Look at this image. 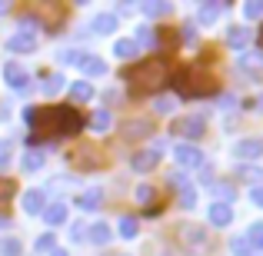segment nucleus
Here are the masks:
<instances>
[{"instance_id": "obj_1", "label": "nucleus", "mask_w": 263, "mask_h": 256, "mask_svg": "<svg viewBox=\"0 0 263 256\" xmlns=\"http://www.w3.org/2000/svg\"><path fill=\"white\" fill-rule=\"evenodd\" d=\"M24 120L33 127V136L30 143H37L40 136H53V140H60V136H73L80 133V127H84V116L77 113V107H27Z\"/></svg>"}, {"instance_id": "obj_2", "label": "nucleus", "mask_w": 263, "mask_h": 256, "mask_svg": "<svg viewBox=\"0 0 263 256\" xmlns=\"http://www.w3.org/2000/svg\"><path fill=\"white\" fill-rule=\"evenodd\" d=\"M170 77V60L167 57H147L140 64H134L130 70H123V80H127L130 93L134 96H143V93H154L167 84Z\"/></svg>"}, {"instance_id": "obj_3", "label": "nucleus", "mask_w": 263, "mask_h": 256, "mask_svg": "<svg viewBox=\"0 0 263 256\" xmlns=\"http://www.w3.org/2000/svg\"><path fill=\"white\" fill-rule=\"evenodd\" d=\"M174 90L180 96H186V100H193V96H206L217 90L213 84V77L203 70V64H190V67H180L177 77H174Z\"/></svg>"}, {"instance_id": "obj_4", "label": "nucleus", "mask_w": 263, "mask_h": 256, "mask_svg": "<svg viewBox=\"0 0 263 256\" xmlns=\"http://www.w3.org/2000/svg\"><path fill=\"white\" fill-rule=\"evenodd\" d=\"M177 240H180V246H183L186 253H203L206 246H210L206 226H200V223H180L177 226Z\"/></svg>"}, {"instance_id": "obj_5", "label": "nucleus", "mask_w": 263, "mask_h": 256, "mask_svg": "<svg viewBox=\"0 0 263 256\" xmlns=\"http://www.w3.org/2000/svg\"><path fill=\"white\" fill-rule=\"evenodd\" d=\"M70 160H73V167H80V170H97V167H103V153L93 147V143H80V147L70 153Z\"/></svg>"}, {"instance_id": "obj_6", "label": "nucleus", "mask_w": 263, "mask_h": 256, "mask_svg": "<svg viewBox=\"0 0 263 256\" xmlns=\"http://www.w3.org/2000/svg\"><path fill=\"white\" fill-rule=\"evenodd\" d=\"M174 133L183 140H200L206 133V120L203 116H180V120H174Z\"/></svg>"}, {"instance_id": "obj_7", "label": "nucleus", "mask_w": 263, "mask_h": 256, "mask_svg": "<svg viewBox=\"0 0 263 256\" xmlns=\"http://www.w3.org/2000/svg\"><path fill=\"white\" fill-rule=\"evenodd\" d=\"M170 183H174L177 196H180V206L183 210H193L197 206V190H193V183L183 176V173H170Z\"/></svg>"}, {"instance_id": "obj_8", "label": "nucleus", "mask_w": 263, "mask_h": 256, "mask_svg": "<svg viewBox=\"0 0 263 256\" xmlns=\"http://www.w3.org/2000/svg\"><path fill=\"white\" fill-rule=\"evenodd\" d=\"M233 156H237V160H243V163L260 160V156H263V140H257V136L237 140V143H233Z\"/></svg>"}, {"instance_id": "obj_9", "label": "nucleus", "mask_w": 263, "mask_h": 256, "mask_svg": "<svg viewBox=\"0 0 263 256\" xmlns=\"http://www.w3.org/2000/svg\"><path fill=\"white\" fill-rule=\"evenodd\" d=\"M7 50H10V53H33V50H37V33L17 30L10 40H7Z\"/></svg>"}, {"instance_id": "obj_10", "label": "nucleus", "mask_w": 263, "mask_h": 256, "mask_svg": "<svg viewBox=\"0 0 263 256\" xmlns=\"http://www.w3.org/2000/svg\"><path fill=\"white\" fill-rule=\"evenodd\" d=\"M174 156H177L180 167H186V170H193V167H200V163H203V153H200L193 143H177Z\"/></svg>"}, {"instance_id": "obj_11", "label": "nucleus", "mask_w": 263, "mask_h": 256, "mask_svg": "<svg viewBox=\"0 0 263 256\" xmlns=\"http://www.w3.org/2000/svg\"><path fill=\"white\" fill-rule=\"evenodd\" d=\"M4 77H7V84H10L13 90H20V93H27V90H30V77H27V73L20 70V64H17V60L4 64Z\"/></svg>"}, {"instance_id": "obj_12", "label": "nucleus", "mask_w": 263, "mask_h": 256, "mask_svg": "<svg viewBox=\"0 0 263 256\" xmlns=\"http://www.w3.org/2000/svg\"><path fill=\"white\" fill-rule=\"evenodd\" d=\"M157 160H160V147H154V150H140V153L130 156V167H134L137 173H147V170H154V167H157Z\"/></svg>"}, {"instance_id": "obj_13", "label": "nucleus", "mask_w": 263, "mask_h": 256, "mask_svg": "<svg viewBox=\"0 0 263 256\" xmlns=\"http://www.w3.org/2000/svg\"><path fill=\"white\" fill-rule=\"evenodd\" d=\"M150 133H154V120H147V116L123 123V136L127 140H140V136H150Z\"/></svg>"}, {"instance_id": "obj_14", "label": "nucleus", "mask_w": 263, "mask_h": 256, "mask_svg": "<svg viewBox=\"0 0 263 256\" xmlns=\"http://www.w3.org/2000/svg\"><path fill=\"white\" fill-rule=\"evenodd\" d=\"M206 216H210L213 226H230L233 223V206L230 203H213L210 210H206Z\"/></svg>"}, {"instance_id": "obj_15", "label": "nucleus", "mask_w": 263, "mask_h": 256, "mask_svg": "<svg viewBox=\"0 0 263 256\" xmlns=\"http://www.w3.org/2000/svg\"><path fill=\"white\" fill-rule=\"evenodd\" d=\"M24 210H27V213H33V216H37V213H44V210H47V196H44L40 190L24 193Z\"/></svg>"}, {"instance_id": "obj_16", "label": "nucleus", "mask_w": 263, "mask_h": 256, "mask_svg": "<svg viewBox=\"0 0 263 256\" xmlns=\"http://www.w3.org/2000/svg\"><path fill=\"white\" fill-rule=\"evenodd\" d=\"M250 27H230V30H227V44L230 47H237V50H243L247 44H250Z\"/></svg>"}, {"instance_id": "obj_17", "label": "nucleus", "mask_w": 263, "mask_h": 256, "mask_svg": "<svg viewBox=\"0 0 263 256\" xmlns=\"http://www.w3.org/2000/svg\"><path fill=\"white\" fill-rule=\"evenodd\" d=\"M143 13H147L150 20L170 17V13H174V4H167V0H147V4H143Z\"/></svg>"}, {"instance_id": "obj_18", "label": "nucleus", "mask_w": 263, "mask_h": 256, "mask_svg": "<svg viewBox=\"0 0 263 256\" xmlns=\"http://www.w3.org/2000/svg\"><path fill=\"white\" fill-rule=\"evenodd\" d=\"M70 100H73V103H87V100H93V87H90L87 80H77V84L70 87Z\"/></svg>"}, {"instance_id": "obj_19", "label": "nucleus", "mask_w": 263, "mask_h": 256, "mask_svg": "<svg viewBox=\"0 0 263 256\" xmlns=\"http://www.w3.org/2000/svg\"><path fill=\"white\" fill-rule=\"evenodd\" d=\"M80 67H84L87 77H103V73H107V64H103L100 57H84V60H80Z\"/></svg>"}, {"instance_id": "obj_20", "label": "nucleus", "mask_w": 263, "mask_h": 256, "mask_svg": "<svg viewBox=\"0 0 263 256\" xmlns=\"http://www.w3.org/2000/svg\"><path fill=\"white\" fill-rule=\"evenodd\" d=\"M87 237H90V243L103 246V243H110V226H107V223H93V226L87 230Z\"/></svg>"}, {"instance_id": "obj_21", "label": "nucleus", "mask_w": 263, "mask_h": 256, "mask_svg": "<svg viewBox=\"0 0 263 256\" xmlns=\"http://www.w3.org/2000/svg\"><path fill=\"white\" fill-rule=\"evenodd\" d=\"M44 216H47V223H50V226H60V223L67 220V206H64V203H50V206L44 210Z\"/></svg>"}, {"instance_id": "obj_22", "label": "nucleus", "mask_w": 263, "mask_h": 256, "mask_svg": "<svg viewBox=\"0 0 263 256\" xmlns=\"http://www.w3.org/2000/svg\"><path fill=\"white\" fill-rule=\"evenodd\" d=\"M137 50H140V47H137L134 40H117V44H114V53H117L120 60H130V57H137Z\"/></svg>"}, {"instance_id": "obj_23", "label": "nucleus", "mask_w": 263, "mask_h": 256, "mask_svg": "<svg viewBox=\"0 0 263 256\" xmlns=\"http://www.w3.org/2000/svg\"><path fill=\"white\" fill-rule=\"evenodd\" d=\"M114 27H117V17H114V13H97V17H93V30L97 33H110Z\"/></svg>"}, {"instance_id": "obj_24", "label": "nucleus", "mask_w": 263, "mask_h": 256, "mask_svg": "<svg viewBox=\"0 0 263 256\" xmlns=\"http://www.w3.org/2000/svg\"><path fill=\"white\" fill-rule=\"evenodd\" d=\"M237 180H247V183L260 186V183H263V170H260V167H240V170H237Z\"/></svg>"}, {"instance_id": "obj_25", "label": "nucleus", "mask_w": 263, "mask_h": 256, "mask_svg": "<svg viewBox=\"0 0 263 256\" xmlns=\"http://www.w3.org/2000/svg\"><path fill=\"white\" fill-rule=\"evenodd\" d=\"M17 196V183L13 180H0V210H7V203Z\"/></svg>"}, {"instance_id": "obj_26", "label": "nucleus", "mask_w": 263, "mask_h": 256, "mask_svg": "<svg viewBox=\"0 0 263 256\" xmlns=\"http://www.w3.org/2000/svg\"><path fill=\"white\" fill-rule=\"evenodd\" d=\"M100 200H103V193H100V186H97V190H90V193H84V196L77 200V206H84V210H97Z\"/></svg>"}, {"instance_id": "obj_27", "label": "nucleus", "mask_w": 263, "mask_h": 256, "mask_svg": "<svg viewBox=\"0 0 263 256\" xmlns=\"http://www.w3.org/2000/svg\"><path fill=\"white\" fill-rule=\"evenodd\" d=\"M247 243H250L253 250H263V220H257V223L250 226V233H247Z\"/></svg>"}, {"instance_id": "obj_28", "label": "nucleus", "mask_w": 263, "mask_h": 256, "mask_svg": "<svg viewBox=\"0 0 263 256\" xmlns=\"http://www.w3.org/2000/svg\"><path fill=\"white\" fill-rule=\"evenodd\" d=\"M137 230H140V223H137V216H123L120 220V237L123 240H134Z\"/></svg>"}, {"instance_id": "obj_29", "label": "nucleus", "mask_w": 263, "mask_h": 256, "mask_svg": "<svg viewBox=\"0 0 263 256\" xmlns=\"http://www.w3.org/2000/svg\"><path fill=\"white\" fill-rule=\"evenodd\" d=\"M240 67L250 70V73H257V70H263V57L260 53H243V57H240Z\"/></svg>"}, {"instance_id": "obj_30", "label": "nucleus", "mask_w": 263, "mask_h": 256, "mask_svg": "<svg viewBox=\"0 0 263 256\" xmlns=\"http://www.w3.org/2000/svg\"><path fill=\"white\" fill-rule=\"evenodd\" d=\"M230 253H233V256H250L253 246L247 243V237H233V240H230Z\"/></svg>"}, {"instance_id": "obj_31", "label": "nucleus", "mask_w": 263, "mask_h": 256, "mask_svg": "<svg viewBox=\"0 0 263 256\" xmlns=\"http://www.w3.org/2000/svg\"><path fill=\"white\" fill-rule=\"evenodd\" d=\"M90 127H93L97 133H103V130H110V113H107V110H97V113L90 116Z\"/></svg>"}, {"instance_id": "obj_32", "label": "nucleus", "mask_w": 263, "mask_h": 256, "mask_svg": "<svg viewBox=\"0 0 263 256\" xmlns=\"http://www.w3.org/2000/svg\"><path fill=\"white\" fill-rule=\"evenodd\" d=\"M220 10H223V4H203L200 7V20H203V24H213V20L220 17Z\"/></svg>"}, {"instance_id": "obj_33", "label": "nucleus", "mask_w": 263, "mask_h": 256, "mask_svg": "<svg viewBox=\"0 0 263 256\" xmlns=\"http://www.w3.org/2000/svg\"><path fill=\"white\" fill-rule=\"evenodd\" d=\"M134 44L137 47H154L157 44V30H154V27H140V33H137Z\"/></svg>"}, {"instance_id": "obj_34", "label": "nucleus", "mask_w": 263, "mask_h": 256, "mask_svg": "<svg viewBox=\"0 0 263 256\" xmlns=\"http://www.w3.org/2000/svg\"><path fill=\"white\" fill-rule=\"evenodd\" d=\"M40 167H44V153H40V150H30V153L24 156V170L33 173V170H40Z\"/></svg>"}, {"instance_id": "obj_35", "label": "nucleus", "mask_w": 263, "mask_h": 256, "mask_svg": "<svg viewBox=\"0 0 263 256\" xmlns=\"http://www.w3.org/2000/svg\"><path fill=\"white\" fill-rule=\"evenodd\" d=\"M60 90H64V77H60V73H50V77L44 80V93L53 96V93H60Z\"/></svg>"}, {"instance_id": "obj_36", "label": "nucleus", "mask_w": 263, "mask_h": 256, "mask_svg": "<svg viewBox=\"0 0 263 256\" xmlns=\"http://www.w3.org/2000/svg\"><path fill=\"white\" fill-rule=\"evenodd\" d=\"M213 190H217V196H220L217 203H230V200L237 196V193H233V186H230V183H217V186H213Z\"/></svg>"}, {"instance_id": "obj_37", "label": "nucleus", "mask_w": 263, "mask_h": 256, "mask_svg": "<svg viewBox=\"0 0 263 256\" xmlns=\"http://www.w3.org/2000/svg\"><path fill=\"white\" fill-rule=\"evenodd\" d=\"M243 13H247V17H250V20H257V17H263V0H250V4L243 7Z\"/></svg>"}, {"instance_id": "obj_38", "label": "nucleus", "mask_w": 263, "mask_h": 256, "mask_svg": "<svg viewBox=\"0 0 263 256\" xmlns=\"http://www.w3.org/2000/svg\"><path fill=\"white\" fill-rule=\"evenodd\" d=\"M0 253L4 256H20V240H4V243H0Z\"/></svg>"}, {"instance_id": "obj_39", "label": "nucleus", "mask_w": 263, "mask_h": 256, "mask_svg": "<svg viewBox=\"0 0 263 256\" xmlns=\"http://www.w3.org/2000/svg\"><path fill=\"white\" fill-rule=\"evenodd\" d=\"M10 156H13V143L10 140H0V167H7Z\"/></svg>"}, {"instance_id": "obj_40", "label": "nucleus", "mask_w": 263, "mask_h": 256, "mask_svg": "<svg viewBox=\"0 0 263 256\" xmlns=\"http://www.w3.org/2000/svg\"><path fill=\"white\" fill-rule=\"evenodd\" d=\"M53 240H57V237H53V233H44V237L37 240V253H47V250L53 253Z\"/></svg>"}, {"instance_id": "obj_41", "label": "nucleus", "mask_w": 263, "mask_h": 256, "mask_svg": "<svg viewBox=\"0 0 263 256\" xmlns=\"http://www.w3.org/2000/svg\"><path fill=\"white\" fill-rule=\"evenodd\" d=\"M80 60H84L80 50H64V53H60V64H80Z\"/></svg>"}, {"instance_id": "obj_42", "label": "nucleus", "mask_w": 263, "mask_h": 256, "mask_svg": "<svg viewBox=\"0 0 263 256\" xmlns=\"http://www.w3.org/2000/svg\"><path fill=\"white\" fill-rule=\"evenodd\" d=\"M154 196H157V193H154V186H147V183H143L140 190H137V200H140V203H150Z\"/></svg>"}, {"instance_id": "obj_43", "label": "nucleus", "mask_w": 263, "mask_h": 256, "mask_svg": "<svg viewBox=\"0 0 263 256\" xmlns=\"http://www.w3.org/2000/svg\"><path fill=\"white\" fill-rule=\"evenodd\" d=\"M170 110H174V100H170V96H160V100H157V113H170Z\"/></svg>"}, {"instance_id": "obj_44", "label": "nucleus", "mask_w": 263, "mask_h": 256, "mask_svg": "<svg viewBox=\"0 0 263 256\" xmlns=\"http://www.w3.org/2000/svg\"><path fill=\"white\" fill-rule=\"evenodd\" d=\"M250 200H253V206H260V210H263V186H253V190H250Z\"/></svg>"}, {"instance_id": "obj_45", "label": "nucleus", "mask_w": 263, "mask_h": 256, "mask_svg": "<svg viewBox=\"0 0 263 256\" xmlns=\"http://www.w3.org/2000/svg\"><path fill=\"white\" fill-rule=\"evenodd\" d=\"M183 40H186V44H193V40H197V24H186L183 27Z\"/></svg>"}, {"instance_id": "obj_46", "label": "nucleus", "mask_w": 263, "mask_h": 256, "mask_svg": "<svg viewBox=\"0 0 263 256\" xmlns=\"http://www.w3.org/2000/svg\"><path fill=\"white\" fill-rule=\"evenodd\" d=\"M70 237H73V240H84V237H87V226H84V223H73Z\"/></svg>"}, {"instance_id": "obj_47", "label": "nucleus", "mask_w": 263, "mask_h": 256, "mask_svg": "<svg viewBox=\"0 0 263 256\" xmlns=\"http://www.w3.org/2000/svg\"><path fill=\"white\" fill-rule=\"evenodd\" d=\"M247 107H250V110H263V96H257V100H250Z\"/></svg>"}, {"instance_id": "obj_48", "label": "nucleus", "mask_w": 263, "mask_h": 256, "mask_svg": "<svg viewBox=\"0 0 263 256\" xmlns=\"http://www.w3.org/2000/svg\"><path fill=\"white\" fill-rule=\"evenodd\" d=\"M10 10V4H7V0H0V13H7Z\"/></svg>"}, {"instance_id": "obj_49", "label": "nucleus", "mask_w": 263, "mask_h": 256, "mask_svg": "<svg viewBox=\"0 0 263 256\" xmlns=\"http://www.w3.org/2000/svg\"><path fill=\"white\" fill-rule=\"evenodd\" d=\"M50 256H67V250H53V253H50Z\"/></svg>"}, {"instance_id": "obj_50", "label": "nucleus", "mask_w": 263, "mask_h": 256, "mask_svg": "<svg viewBox=\"0 0 263 256\" xmlns=\"http://www.w3.org/2000/svg\"><path fill=\"white\" fill-rule=\"evenodd\" d=\"M260 50H263V27H260Z\"/></svg>"}]
</instances>
